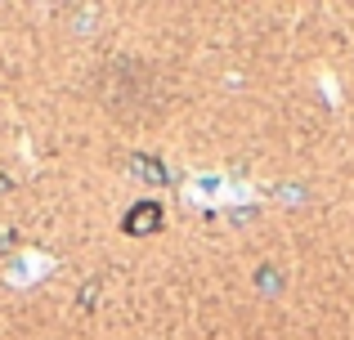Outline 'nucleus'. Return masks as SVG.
<instances>
[{
  "instance_id": "1",
  "label": "nucleus",
  "mask_w": 354,
  "mask_h": 340,
  "mask_svg": "<svg viewBox=\"0 0 354 340\" xmlns=\"http://www.w3.org/2000/svg\"><path fill=\"white\" fill-rule=\"evenodd\" d=\"M157 224H162V210H157V201H139V206L126 215V233H135V237L153 233Z\"/></svg>"
}]
</instances>
